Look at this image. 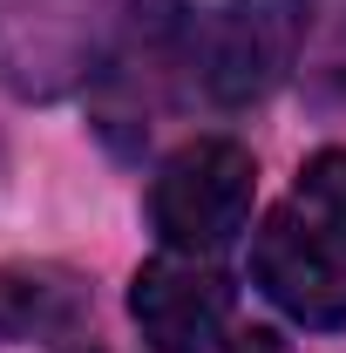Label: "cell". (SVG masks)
Listing matches in <instances>:
<instances>
[{"instance_id":"cell-1","label":"cell","mask_w":346,"mask_h":353,"mask_svg":"<svg viewBox=\"0 0 346 353\" xmlns=\"http://www.w3.org/2000/svg\"><path fill=\"white\" fill-rule=\"evenodd\" d=\"M252 279L299 326H346V150H319L252 245Z\"/></svg>"},{"instance_id":"cell-2","label":"cell","mask_w":346,"mask_h":353,"mask_svg":"<svg viewBox=\"0 0 346 353\" xmlns=\"http://www.w3.org/2000/svg\"><path fill=\"white\" fill-rule=\"evenodd\" d=\"M258 197V163L245 143L231 136H197L183 143L150 183V224L163 238V252H204L217 259L245 224Z\"/></svg>"},{"instance_id":"cell-3","label":"cell","mask_w":346,"mask_h":353,"mask_svg":"<svg viewBox=\"0 0 346 353\" xmlns=\"http://www.w3.org/2000/svg\"><path fill=\"white\" fill-rule=\"evenodd\" d=\"M305 14L292 0H224L183 41V61L217 109H252L299 68Z\"/></svg>"},{"instance_id":"cell-4","label":"cell","mask_w":346,"mask_h":353,"mask_svg":"<svg viewBox=\"0 0 346 353\" xmlns=\"http://www.w3.org/2000/svg\"><path fill=\"white\" fill-rule=\"evenodd\" d=\"M150 353H211L231 326V279L204 252H156L130 285Z\"/></svg>"},{"instance_id":"cell-5","label":"cell","mask_w":346,"mask_h":353,"mask_svg":"<svg viewBox=\"0 0 346 353\" xmlns=\"http://www.w3.org/2000/svg\"><path fill=\"white\" fill-rule=\"evenodd\" d=\"M88 326V279L48 259L0 265V340H75Z\"/></svg>"},{"instance_id":"cell-6","label":"cell","mask_w":346,"mask_h":353,"mask_svg":"<svg viewBox=\"0 0 346 353\" xmlns=\"http://www.w3.org/2000/svg\"><path fill=\"white\" fill-rule=\"evenodd\" d=\"M211 353H292V347H285V340H278L272 326H238V333L224 326V340H217Z\"/></svg>"},{"instance_id":"cell-7","label":"cell","mask_w":346,"mask_h":353,"mask_svg":"<svg viewBox=\"0 0 346 353\" xmlns=\"http://www.w3.org/2000/svg\"><path fill=\"white\" fill-rule=\"evenodd\" d=\"M82 353H95V347H82Z\"/></svg>"}]
</instances>
